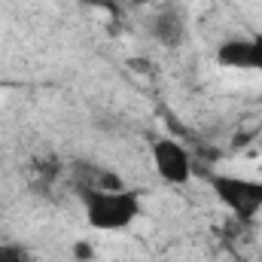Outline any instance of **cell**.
Wrapping results in <instances>:
<instances>
[{
    "label": "cell",
    "mask_w": 262,
    "mask_h": 262,
    "mask_svg": "<svg viewBox=\"0 0 262 262\" xmlns=\"http://www.w3.org/2000/svg\"><path fill=\"white\" fill-rule=\"evenodd\" d=\"M82 216L98 232H122L140 213V198L128 189H107V186H85L82 192Z\"/></svg>",
    "instance_id": "cell-1"
},
{
    "label": "cell",
    "mask_w": 262,
    "mask_h": 262,
    "mask_svg": "<svg viewBox=\"0 0 262 262\" xmlns=\"http://www.w3.org/2000/svg\"><path fill=\"white\" fill-rule=\"evenodd\" d=\"M210 189L216 201L241 223H250L262 213V180L256 177H238V174H213Z\"/></svg>",
    "instance_id": "cell-2"
},
{
    "label": "cell",
    "mask_w": 262,
    "mask_h": 262,
    "mask_svg": "<svg viewBox=\"0 0 262 262\" xmlns=\"http://www.w3.org/2000/svg\"><path fill=\"white\" fill-rule=\"evenodd\" d=\"M152 168L168 186H183L192 177V156L180 140L159 137L152 143Z\"/></svg>",
    "instance_id": "cell-3"
},
{
    "label": "cell",
    "mask_w": 262,
    "mask_h": 262,
    "mask_svg": "<svg viewBox=\"0 0 262 262\" xmlns=\"http://www.w3.org/2000/svg\"><path fill=\"white\" fill-rule=\"evenodd\" d=\"M216 64L232 67V70H259L262 73V34L235 37V40L220 43V49H216Z\"/></svg>",
    "instance_id": "cell-4"
},
{
    "label": "cell",
    "mask_w": 262,
    "mask_h": 262,
    "mask_svg": "<svg viewBox=\"0 0 262 262\" xmlns=\"http://www.w3.org/2000/svg\"><path fill=\"white\" fill-rule=\"evenodd\" d=\"M152 37L165 46V49H177L186 37V21L177 9H162L152 21Z\"/></svg>",
    "instance_id": "cell-5"
},
{
    "label": "cell",
    "mask_w": 262,
    "mask_h": 262,
    "mask_svg": "<svg viewBox=\"0 0 262 262\" xmlns=\"http://www.w3.org/2000/svg\"><path fill=\"white\" fill-rule=\"evenodd\" d=\"M0 262H25V259H21V250H18V247L0 244Z\"/></svg>",
    "instance_id": "cell-6"
},
{
    "label": "cell",
    "mask_w": 262,
    "mask_h": 262,
    "mask_svg": "<svg viewBox=\"0 0 262 262\" xmlns=\"http://www.w3.org/2000/svg\"><path fill=\"white\" fill-rule=\"evenodd\" d=\"M73 256H76V259H82V262H89L92 256H95V253H92V244L76 241V244H73Z\"/></svg>",
    "instance_id": "cell-7"
},
{
    "label": "cell",
    "mask_w": 262,
    "mask_h": 262,
    "mask_svg": "<svg viewBox=\"0 0 262 262\" xmlns=\"http://www.w3.org/2000/svg\"><path fill=\"white\" fill-rule=\"evenodd\" d=\"M0 85H3V82H0Z\"/></svg>",
    "instance_id": "cell-8"
}]
</instances>
